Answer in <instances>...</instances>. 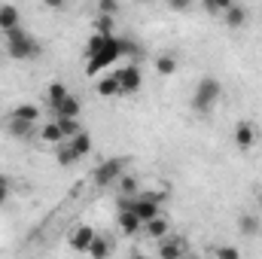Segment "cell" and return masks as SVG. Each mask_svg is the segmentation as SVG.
<instances>
[{"mask_svg": "<svg viewBox=\"0 0 262 259\" xmlns=\"http://www.w3.org/2000/svg\"><path fill=\"white\" fill-rule=\"evenodd\" d=\"M119 58H125V37L116 34H92L85 43V70L89 76H98L101 70H107L110 64H116Z\"/></svg>", "mask_w": 262, "mask_h": 259, "instance_id": "1", "label": "cell"}, {"mask_svg": "<svg viewBox=\"0 0 262 259\" xmlns=\"http://www.w3.org/2000/svg\"><path fill=\"white\" fill-rule=\"evenodd\" d=\"M223 98V82L216 79V76H204V79H198L195 89H192V98H189V107L195 110L198 116H207L213 107H216V101Z\"/></svg>", "mask_w": 262, "mask_h": 259, "instance_id": "2", "label": "cell"}, {"mask_svg": "<svg viewBox=\"0 0 262 259\" xmlns=\"http://www.w3.org/2000/svg\"><path fill=\"white\" fill-rule=\"evenodd\" d=\"M3 37H6V55H9V58H15V61H31V58L40 55V43H37V37L28 34L21 25L12 28V31H6Z\"/></svg>", "mask_w": 262, "mask_h": 259, "instance_id": "3", "label": "cell"}, {"mask_svg": "<svg viewBox=\"0 0 262 259\" xmlns=\"http://www.w3.org/2000/svg\"><path fill=\"white\" fill-rule=\"evenodd\" d=\"M125 162L128 159H107V162H101L95 168V174H92L95 186H113V183H119V177L125 174Z\"/></svg>", "mask_w": 262, "mask_h": 259, "instance_id": "4", "label": "cell"}, {"mask_svg": "<svg viewBox=\"0 0 262 259\" xmlns=\"http://www.w3.org/2000/svg\"><path fill=\"white\" fill-rule=\"evenodd\" d=\"M119 89H122V95H131V92H140V85H143V73H140V67L128 61V64L122 67L119 73Z\"/></svg>", "mask_w": 262, "mask_h": 259, "instance_id": "5", "label": "cell"}, {"mask_svg": "<svg viewBox=\"0 0 262 259\" xmlns=\"http://www.w3.org/2000/svg\"><path fill=\"white\" fill-rule=\"evenodd\" d=\"M235 146L238 149H253L256 146V137H259V131H256V125L253 122H247V119H241L238 125H235Z\"/></svg>", "mask_w": 262, "mask_h": 259, "instance_id": "6", "label": "cell"}, {"mask_svg": "<svg viewBox=\"0 0 262 259\" xmlns=\"http://www.w3.org/2000/svg\"><path fill=\"white\" fill-rule=\"evenodd\" d=\"M220 18H223V25H226L229 31H238V28H244V25H247L250 12H247V6H241V3H232Z\"/></svg>", "mask_w": 262, "mask_h": 259, "instance_id": "7", "label": "cell"}, {"mask_svg": "<svg viewBox=\"0 0 262 259\" xmlns=\"http://www.w3.org/2000/svg\"><path fill=\"white\" fill-rule=\"evenodd\" d=\"M34 125H37V122L18 119V116H9V119H6V131H9V137H15V140H31V137H34Z\"/></svg>", "mask_w": 262, "mask_h": 259, "instance_id": "8", "label": "cell"}, {"mask_svg": "<svg viewBox=\"0 0 262 259\" xmlns=\"http://www.w3.org/2000/svg\"><path fill=\"white\" fill-rule=\"evenodd\" d=\"M92 241H95V229H92V226H76L73 235H70V247L79 250V253H89Z\"/></svg>", "mask_w": 262, "mask_h": 259, "instance_id": "9", "label": "cell"}, {"mask_svg": "<svg viewBox=\"0 0 262 259\" xmlns=\"http://www.w3.org/2000/svg\"><path fill=\"white\" fill-rule=\"evenodd\" d=\"M79 113H82V104L73 95H67L58 107H52V119H79Z\"/></svg>", "mask_w": 262, "mask_h": 259, "instance_id": "10", "label": "cell"}, {"mask_svg": "<svg viewBox=\"0 0 262 259\" xmlns=\"http://www.w3.org/2000/svg\"><path fill=\"white\" fill-rule=\"evenodd\" d=\"M119 229H122V235H137L140 229H143V223H140V217L131 210V207H119Z\"/></svg>", "mask_w": 262, "mask_h": 259, "instance_id": "11", "label": "cell"}, {"mask_svg": "<svg viewBox=\"0 0 262 259\" xmlns=\"http://www.w3.org/2000/svg\"><path fill=\"white\" fill-rule=\"evenodd\" d=\"M21 25V12H18V6H12V3H0V31L6 34V31H12V28H18Z\"/></svg>", "mask_w": 262, "mask_h": 259, "instance_id": "12", "label": "cell"}, {"mask_svg": "<svg viewBox=\"0 0 262 259\" xmlns=\"http://www.w3.org/2000/svg\"><path fill=\"white\" fill-rule=\"evenodd\" d=\"M55 162H58L61 168H70V165L82 162V156L70 146V140H61V143H55Z\"/></svg>", "mask_w": 262, "mask_h": 259, "instance_id": "13", "label": "cell"}, {"mask_svg": "<svg viewBox=\"0 0 262 259\" xmlns=\"http://www.w3.org/2000/svg\"><path fill=\"white\" fill-rule=\"evenodd\" d=\"M98 95H101V98H116V95H122V89H119V76H116V73L101 76V79H98Z\"/></svg>", "mask_w": 262, "mask_h": 259, "instance_id": "14", "label": "cell"}, {"mask_svg": "<svg viewBox=\"0 0 262 259\" xmlns=\"http://www.w3.org/2000/svg\"><path fill=\"white\" fill-rule=\"evenodd\" d=\"M238 229H241V235H247V238H253V235H259L262 223L256 213H241L238 217Z\"/></svg>", "mask_w": 262, "mask_h": 259, "instance_id": "15", "label": "cell"}, {"mask_svg": "<svg viewBox=\"0 0 262 259\" xmlns=\"http://www.w3.org/2000/svg\"><path fill=\"white\" fill-rule=\"evenodd\" d=\"M143 229H146V235H152V238H159V241H162V238L168 235V229H171V226H168V220L159 213V217H152L149 223H143Z\"/></svg>", "mask_w": 262, "mask_h": 259, "instance_id": "16", "label": "cell"}, {"mask_svg": "<svg viewBox=\"0 0 262 259\" xmlns=\"http://www.w3.org/2000/svg\"><path fill=\"white\" fill-rule=\"evenodd\" d=\"M67 140H70V146H73L82 159L92 153V137H89V131H85V128L79 131V134H73V137H67Z\"/></svg>", "mask_w": 262, "mask_h": 259, "instance_id": "17", "label": "cell"}, {"mask_svg": "<svg viewBox=\"0 0 262 259\" xmlns=\"http://www.w3.org/2000/svg\"><path fill=\"white\" fill-rule=\"evenodd\" d=\"M177 55H171V52H165V55H159L156 58V73H162V76H171V73H177Z\"/></svg>", "mask_w": 262, "mask_h": 259, "instance_id": "18", "label": "cell"}, {"mask_svg": "<svg viewBox=\"0 0 262 259\" xmlns=\"http://www.w3.org/2000/svg\"><path fill=\"white\" fill-rule=\"evenodd\" d=\"M67 95H70V92H67L64 82H52V85H49V92H46V98H49V110H52V107H58Z\"/></svg>", "mask_w": 262, "mask_h": 259, "instance_id": "19", "label": "cell"}, {"mask_svg": "<svg viewBox=\"0 0 262 259\" xmlns=\"http://www.w3.org/2000/svg\"><path fill=\"white\" fill-rule=\"evenodd\" d=\"M40 137H43L46 143H52V146L64 140V134H61V128H58V122H55V119H52L49 125H43V131H40Z\"/></svg>", "mask_w": 262, "mask_h": 259, "instance_id": "20", "label": "cell"}, {"mask_svg": "<svg viewBox=\"0 0 262 259\" xmlns=\"http://www.w3.org/2000/svg\"><path fill=\"white\" fill-rule=\"evenodd\" d=\"M9 116H18V119H28V122H37L40 119V110L34 107V104H18Z\"/></svg>", "mask_w": 262, "mask_h": 259, "instance_id": "21", "label": "cell"}, {"mask_svg": "<svg viewBox=\"0 0 262 259\" xmlns=\"http://www.w3.org/2000/svg\"><path fill=\"white\" fill-rule=\"evenodd\" d=\"M232 3H235V0H201V6H204L207 15H223Z\"/></svg>", "mask_w": 262, "mask_h": 259, "instance_id": "22", "label": "cell"}, {"mask_svg": "<svg viewBox=\"0 0 262 259\" xmlns=\"http://www.w3.org/2000/svg\"><path fill=\"white\" fill-rule=\"evenodd\" d=\"M186 253V247L180 244V241H165L162 247H159V256H165V259H174V256H183Z\"/></svg>", "mask_w": 262, "mask_h": 259, "instance_id": "23", "label": "cell"}, {"mask_svg": "<svg viewBox=\"0 0 262 259\" xmlns=\"http://www.w3.org/2000/svg\"><path fill=\"white\" fill-rule=\"evenodd\" d=\"M116 15H107V12H98V18H95V31L98 34H113V28H116V21H113Z\"/></svg>", "mask_w": 262, "mask_h": 259, "instance_id": "24", "label": "cell"}, {"mask_svg": "<svg viewBox=\"0 0 262 259\" xmlns=\"http://www.w3.org/2000/svg\"><path fill=\"white\" fill-rule=\"evenodd\" d=\"M58 122V128H61V134H64V140L67 137H73V134H79L82 131V125H79V119H55Z\"/></svg>", "mask_w": 262, "mask_h": 259, "instance_id": "25", "label": "cell"}, {"mask_svg": "<svg viewBox=\"0 0 262 259\" xmlns=\"http://www.w3.org/2000/svg\"><path fill=\"white\" fill-rule=\"evenodd\" d=\"M89 253H92V256H107V253H110V244H107V241H104L101 235H95V241H92Z\"/></svg>", "mask_w": 262, "mask_h": 259, "instance_id": "26", "label": "cell"}, {"mask_svg": "<svg viewBox=\"0 0 262 259\" xmlns=\"http://www.w3.org/2000/svg\"><path fill=\"white\" fill-rule=\"evenodd\" d=\"M9 195H12V180L6 174H0V207L9 201Z\"/></svg>", "mask_w": 262, "mask_h": 259, "instance_id": "27", "label": "cell"}, {"mask_svg": "<svg viewBox=\"0 0 262 259\" xmlns=\"http://www.w3.org/2000/svg\"><path fill=\"white\" fill-rule=\"evenodd\" d=\"M98 12H107V15H119V0H98Z\"/></svg>", "mask_w": 262, "mask_h": 259, "instance_id": "28", "label": "cell"}, {"mask_svg": "<svg viewBox=\"0 0 262 259\" xmlns=\"http://www.w3.org/2000/svg\"><path fill=\"white\" fill-rule=\"evenodd\" d=\"M119 189H122V195H134L137 192V180L122 174V177H119Z\"/></svg>", "mask_w": 262, "mask_h": 259, "instance_id": "29", "label": "cell"}, {"mask_svg": "<svg viewBox=\"0 0 262 259\" xmlns=\"http://www.w3.org/2000/svg\"><path fill=\"white\" fill-rule=\"evenodd\" d=\"M213 256H220V259H238V256H241V250H238V247H216V250H213Z\"/></svg>", "mask_w": 262, "mask_h": 259, "instance_id": "30", "label": "cell"}, {"mask_svg": "<svg viewBox=\"0 0 262 259\" xmlns=\"http://www.w3.org/2000/svg\"><path fill=\"white\" fill-rule=\"evenodd\" d=\"M168 9L171 12H189L192 9V0H168Z\"/></svg>", "mask_w": 262, "mask_h": 259, "instance_id": "31", "label": "cell"}, {"mask_svg": "<svg viewBox=\"0 0 262 259\" xmlns=\"http://www.w3.org/2000/svg\"><path fill=\"white\" fill-rule=\"evenodd\" d=\"M43 6H49V9H55V12H61L67 6V0H43Z\"/></svg>", "mask_w": 262, "mask_h": 259, "instance_id": "32", "label": "cell"}, {"mask_svg": "<svg viewBox=\"0 0 262 259\" xmlns=\"http://www.w3.org/2000/svg\"><path fill=\"white\" fill-rule=\"evenodd\" d=\"M134 3H149V0H134Z\"/></svg>", "mask_w": 262, "mask_h": 259, "instance_id": "33", "label": "cell"}]
</instances>
